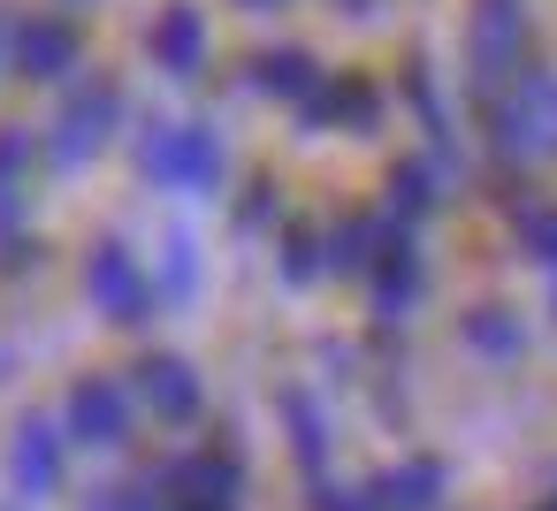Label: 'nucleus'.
I'll use <instances>...</instances> for the list:
<instances>
[{"instance_id": "f257e3e1", "label": "nucleus", "mask_w": 557, "mask_h": 511, "mask_svg": "<svg viewBox=\"0 0 557 511\" xmlns=\"http://www.w3.org/2000/svg\"><path fill=\"white\" fill-rule=\"evenodd\" d=\"M488 146L504 161L557 153V70H519L504 92H488Z\"/></svg>"}, {"instance_id": "f03ea898", "label": "nucleus", "mask_w": 557, "mask_h": 511, "mask_svg": "<svg viewBox=\"0 0 557 511\" xmlns=\"http://www.w3.org/2000/svg\"><path fill=\"white\" fill-rule=\"evenodd\" d=\"M123 123H131L123 85H108V77H77L70 100H62V115H54V130H47V161H54V169H92V161L115 146Z\"/></svg>"}, {"instance_id": "7ed1b4c3", "label": "nucleus", "mask_w": 557, "mask_h": 511, "mask_svg": "<svg viewBox=\"0 0 557 511\" xmlns=\"http://www.w3.org/2000/svg\"><path fill=\"white\" fill-rule=\"evenodd\" d=\"M138 169L161 191H191L199 199V191H214L230 176V146L207 123H153V130H138Z\"/></svg>"}, {"instance_id": "20e7f679", "label": "nucleus", "mask_w": 557, "mask_h": 511, "mask_svg": "<svg viewBox=\"0 0 557 511\" xmlns=\"http://www.w3.org/2000/svg\"><path fill=\"white\" fill-rule=\"evenodd\" d=\"M54 420H62V435L85 443V450H123L131 427H138V397H131V382H115V374H77Z\"/></svg>"}, {"instance_id": "39448f33", "label": "nucleus", "mask_w": 557, "mask_h": 511, "mask_svg": "<svg viewBox=\"0 0 557 511\" xmlns=\"http://www.w3.org/2000/svg\"><path fill=\"white\" fill-rule=\"evenodd\" d=\"M527 0H473V24H466V62L481 92H504L527 62Z\"/></svg>"}, {"instance_id": "423d86ee", "label": "nucleus", "mask_w": 557, "mask_h": 511, "mask_svg": "<svg viewBox=\"0 0 557 511\" xmlns=\"http://www.w3.org/2000/svg\"><path fill=\"white\" fill-rule=\"evenodd\" d=\"M85 298H92V313L115 321V328L153 321V283H146V267L131 260L123 237H100V245H92V260H85Z\"/></svg>"}, {"instance_id": "0eeeda50", "label": "nucleus", "mask_w": 557, "mask_h": 511, "mask_svg": "<svg viewBox=\"0 0 557 511\" xmlns=\"http://www.w3.org/2000/svg\"><path fill=\"white\" fill-rule=\"evenodd\" d=\"M62 465H70V435H62V420H54V412H24L16 435H9V488L24 496V511L47 503V496L62 488Z\"/></svg>"}, {"instance_id": "6e6552de", "label": "nucleus", "mask_w": 557, "mask_h": 511, "mask_svg": "<svg viewBox=\"0 0 557 511\" xmlns=\"http://www.w3.org/2000/svg\"><path fill=\"white\" fill-rule=\"evenodd\" d=\"M131 397H138L153 420H169V427H191V420L207 412V382H199V366H191V359H176V351H153V359H138V374H131Z\"/></svg>"}, {"instance_id": "1a4fd4ad", "label": "nucleus", "mask_w": 557, "mask_h": 511, "mask_svg": "<svg viewBox=\"0 0 557 511\" xmlns=\"http://www.w3.org/2000/svg\"><path fill=\"white\" fill-rule=\"evenodd\" d=\"M77 54H85V39H77L70 16H16V47H9V70L16 77L62 85V77H77Z\"/></svg>"}, {"instance_id": "9d476101", "label": "nucleus", "mask_w": 557, "mask_h": 511, "mask_svg": "<svg viewBox=\"0 0 557 511\" xmlns=\"http://www.w3.org/2000/svg\"><path fill=\"white\" fill-rule=\"evenodd\" d=\"M367 275H374V313H382V321H405V313L420 306V283H428V260H420L412 229H382Z\"/></svg>"}, {"instance_id": "9b49d317", "label": "nucleus", "mask_w": 557, "mask_h": 511, "mask_svg": "<svg viewBox=\"0 0 557 511\" xmlns=\"http://www.w3.org/2000/svg\"><path fill=\"white\" fill-rule=\"evenodd\" d=\"M298 115L321 123V130H351V138H359V130L382 123V92H374V77H359V70H329Z\"/></svg>"}, {"instance_id": "f8f14e48", "label": "nucleus", "mask_w": 557, "mask_h": 511, "mask_svg": "<svg viewBox=\"0 0 557 511\" xmlns=\"http://www.w3.org/2000/svg\"><path fill=\"white\" fill-rule=\"evenodd\" d=\"M146 54H153L161 77H199L207 70V16L191 9V0H169V9L153 16V32H146Z\"/></svg>"}, {"instance_id": "ddd939ff", "label": "nucleus", "mask_w": 557, "mask_h": 511, "mask_svg": "<svg viewBox=\"0 0 557 511\" xmlns=\"http://www.w3.org/2000/svg\"><path fill=\"white\" fill-rule=\"evenodd\" d=\"M321 77H329V70H321L306 47H268V54L245 62V85H252L260 100H290V108H306Z\"/></svg>"}, {"instance_id": "4468645a", "label": "nucleus", "mask_w": 557, "mask_h": 511, "mask_svg": "<svg viewBox=\"0 0 557 511\" xmlns=\"http://www.w3.org/2000/svg\"><path fill=\"white\" fill-rule=\"evenodd\" d=\"M435 496H443V465L435 458H405L382 481H367V503L374 511H435Z\"/></svg>"}, {"instance_id": "2eb2a0df", "label": "nucleus", "mask_w": 557, "mask_h": 511, "mask_svg": "<svg viewBox=\"0 0 557 511\" xmlns=\"http://www.w3.org/2000/svg\"><path fill=\"white\" fill-rule=\"evenodd\" d=\"M435 199H443V191H435V161H397V169H389V214H397V222H420Z\"/></svg>"}, {"instance_id": "dca6fc26", "label": "nucleus", "mask_w": 557, "mask_h": 511, "mask_svg": "<svg viewBox=\"0 0 557 511\" xmlns=\"http://www.w3.org/2000/svg\"><path fill=\"white\" fill-rule=\"evenodd\" d=\"M283 420H290V450H298V465H329V420L306 404V389H283Z\"/></svg>"}, {"instance_id": "f3484780", "label": "nucleus", "mask_w": 557, "mask_h": 511, "mask_svg": "<svg viewBox=\"0 0 557 511\" xmlns=\"http://www.w3.org/2000/svg\"><path fill=\"white\" fill-rule=\"evenodd\" d=\"M24 169H32V130H16V123H9V130H0V229L24 214V191H16V184H24Z\"/></svg>"}, {"instance_id": "a211bd4d", "label": "nucleus", "mask_w": 557, "mask_h": 511, "mask_svg": "<svg viewBox=\"0 0 557 511\" xmlns=\"http://www.w3.org/2000/svg\"><path fill=\"white\" fill-rule=\"evenodd\" d=\"M374 245H382V222H374V214H351V222L329 229V267H367Z\"/></svg>"}, {"instance_id": "6ab92c4d", "label": "nucleus", "mask_w": 557, "mask_h": 511, "mask_svg": "<svg viewBox=\"0 0 557 511\" xmlns=\"http://www.w3.org/2000/svg\"><path fill=\"white\" fill-rule=\"evenodd\" d=\"M466 344H473V351H496V359H519L527 336H519V321H511L504 306H481V313H466Z\"/></svg>"}, {"instance_id": "aec40b11", "label": "nucleus", "mask_w": 557, "mask_h": 511, "mask_svg": "<svg viewBox=\"0 0 557 511\" xmlns=\"http://www.w3.org/2000/svg\"><path fill=\"white\" fill-rule=\"evenodd\" d=\"M405 92H412V108H420V123H428V138H435V146L450 153V108H443V92L428 85V62H420V54L405 62Z\"/></svg>"}, {"instance_id": "412c9836", "label": "nucleus", "mask_w": 557, "mask_h": 511, "mask_svg": "<svg viewBox=\"0 0 557 511\" xmlns=\"http://www.w3.org/2000/svg\"><path fill=\"white\" fill-rule=\"evenodd\" d=\"M313 275H329V237L321 229H290L283 237V283H313Z\"/></svg>"}, {"instance_id": "4be33fe9", "label": "nucleus", "mask_w": 557, "mask_h": 511, "mask_svg": "<svg viewBox=\"0 0 557 511\" xmlns=\"http://www.w3.org/2000/svg\"><path fill=\"white\" fill-rule=\"evenodd\" d=\"M169 298H191L199 290V245L184 237V229H169V283H161Z\"/></svg>"}, {"instance_id": "5701e85b", "label": "nucleus", "mask_w": 557, "mask_h": 511, "mask_svg": "<svg viewBox=\"0 0 557 511\" xmlns=\"http://www.w3.org/2000/svg\"><path fill=\"white\" fill-rule=\"evenodd\" d=\"M519 237L542 267H557V207H519Z\"/></svg>"}, {"instance_id": "b1692460", "label": "nucleus", "mask_w": 557, "mask_h": 511, "mask_svg": "<svg viewBox=\"0 0 557 511\" xmlns=\"http://www.w3.org/2000/svg\"><path fill=\"white\" fill-rule=\"evenodd\" d=\"M85 511H169V503H161V488H100V496H85Z\"/></svg>"}, {"instance_id": "393cba45", "label": "nucleus", "mask_w": 557, "mask_h": 511, "mask_svg": "<svg viewBox=\"0 0 557 511\" xmlns=\"http://www.w3.org/2000/svg\"><path fill=\"white\" fill-rule=\"evenodd\" d=\"M275 222V184H252V199H237V229H268Z\"/></svg>"}, {"instance_id": "a878e982", "label": "nucleus", "mask_w": 557, "mask_h": 511, "mask_svg": "<svg viewBox=\"0 0 557 511\" xmlns=\"http://www.w3.org/2000/svg\"><path fill=\"white\" fill-rule=\"evenodd\" d=\"M313 503H321V511H374V503L351 496V488H313Z\"/></svg>"}, {"instance_id": "bb28decb", "label": "nucleus", "mask_w": 557, "mask_h": 511, "mask_svg": "<svg viewBox=\"0 0 557 511\" xmlns=\"http://www.w3.org/2000/svg\"><path fill=\"white\" fill-rule=\"evenodd\" d=\"M9 47H16V16H9V0H0V70H9Z\"/></svg>"}, {"instance_id": "cd10ccee", "label": "nucleus", "mask_w": 557, "mask_h": 511, "mask_svg": "<svg viewBox=\"0 0 557 511\" xmlns=\"http://www.w3.org/2000/svg\"><path fill=\"white\" fill-rule=\"evenodd\" d=\"M245 9H275V0H245Z\"/></svg>"}, {"instance_id": "c85d7f7f", "label": "nucleus", "mask_w": 557, "mask_h": 511, "mask_svg": "<svg viewBox=\"0 0 557 511\" xmlns=\"http://www.w3.org/2000/svg\"><path fill=\"white\" fill-rule=\"evenodd\" d=\"M534 511H557V496H549V503H534Z\"/></svg>"}, {"instance_id": "c756f323", "label": "nucleus", "mask_w": 557, "mask_h": 511, "mask_svg": "<svg viewBox=\"0 0 557 511\" xmlns=\"http://www.w3.org/2000/svg\"><path fill=\"white\" fill-rule=\"evenodd\" d=\"M0 511H24V503H0Z\"/></svg>"}]
</instances>
